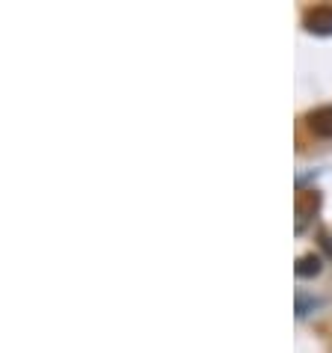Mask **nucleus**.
<instances>
[{
  "label": "nucleus",
  "instance_id": "nucleus-1",
  "mask_svg": "<svg viewBox=\"0 0 332 353\" xmlns=\"http://www.w3.org/2000/svg\"><path fill=\"white\" fill-rule=\"evenodd\" d=\"M306 30L318 33V36H329L332 33V6H318L306 15Z\"/></svg>",
  "mask_w": 332,
  "mask_h": 353
},
{
  "label": "nucleus",
  "instance_id": "nucleus-3",
  "mask_svg": "<svg viewBox=\"0 0 332 353\" xmlns=\"http://www.w3.org/2000/svg\"><path fill=\"white\" fill-rule=\"evenodd\" d=\"M320 268H324V261H320V256H315V252H309V256H302L297 261V276L302 279H311V276H318Z\"/></svg>",
  "mask_w": 332,
  "mask_h": 353
},
{
  "label": "nucleus",
  "instance_id": "nucleus-2",
  "mask_svg": "<svg viewBox=\"0 0 332 353\" xmlns=\"http://www.w3.org/2000/svg\"><path fill=\"white\" fill-rule=\"evenodd\" d=\"M309 128L315 137H324V140H329L332 137V107H318V110L309 113Z\"/></svg>",
  "mask_w": 332,
  "mask_h": 353
}]
</instances>
